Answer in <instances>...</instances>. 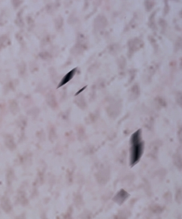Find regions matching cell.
Segmentation results:
<instances>
[{
  "mask_svg": "<svg viewBox=\"0 0 182 219\" xmlns=\"http://www.w3.org/2000/svg\"><path fill=\"white\" fill-rule=\"evenodd\" d=\"M10 112H11L13 114L17 113V112L19 111L18 104H17V103H16L15 100L10 101Z\"/></svg>",
  "mask_w": 182,
  "mask_h": 219,
  "instance_id": "cell-16",
  "label": "cell"
},
{
  "mask_svg": "<svg viewBox=\"0 0 182 219\" xmlns=\"http://www.w3.org/2000/svg\"><path fill=\"white\" fill-rule=\"evenodd\" d=\"M77 136H78V140L80 141H83L86 137V134H85V128L83 127H80L77 131Z\"/></svg>",
  "mask_w": 182,
  "mask_h": 219,
  "instance_id": "cell-14",
  "label": "cell"
},
{
  "mask_svg": "<svg viewBox=\"0 0 182 219\" xmlns=\"http://www.w3.org/2000/svg\"><path fill=\"white\" fill-rule=\"evenodd\" d=\"M107 25H108V20L104 15H97L93 23L94 30L96 32H100L102 30H104Z\"/></svg>",
  "mask_w": 182,
  "mask_h": 219,
  "instance_id": "cell-5",
  "label": "cell"
},
{
  "mask_svg": "<svg viewBox=\"0 0 182 219\" xmlns=\"http://www.w3.org/2000/svg\"><path fill=\"white\" fill-rule=\"evenodd\" d=\"M49 139H50V141H52V142H53L56 139V130H55V128L53 127L50 129V132H49Z\"/></svg>",
  "mask_w": 182,
  "mask_h": 219,
  "instance_id": "cell-18",
  "label": "cell"
},
{
  "mask_svg": "<svg viewBox=\"0 0 182 219\" xmlns=\"http://www.w3.org/2000/svg\"><path fill=\"white\" fill-rule=\"evenodd\" d=\"M1 204H2V207H3V209H4V211H5L6 212H10V211H11V209H12L11 204H10V200H8V198H3Z\"/></svg>",
  "mask_w": 182,
  "mask_h": 219,
  "instance_id": "cell-12",
  "label": "cell"
},
{
  "mask_svg": "<svg viewBox=\"0 0 182 219\" xmlns=\"http://www.w3.org/2000/svg\"><path fill=\"white\" fill-rule=\"evenodd\" d=\"M4 143H5L6 147L10 149V150H11V151L15 148V141H14V138L10 134L5 135V137H4Z\"/></svg>",
  "mask_w": 182,
  "mask_h": 219,
  "instance_id": "cell-9",
  "label": "cell"
},
{
  "mask_svg": "<svg viewBox=\"0 0 182 219\" xmlns=\"http://www.w3.org/2000/svg\"><path fill=\"white\" fill-rule=\"evenodd\" d=\"M154 5H155V2H153V1H145V10L147 11H151L154 7Z\"/></svg>",
  "mask_w": 182,
  "mask_h": 219,
  "instance_id": "cell-19",
  "label": "cell"
},
{
  "mask_svg": "<svg viewBox=\"0 0 182 219\" xmlns=\"http://www.w3.org/2000/svg\"><path fill=\"white\" fill-rule=\"evenodd\" d=\"M106 112L110 118H116L122 112V101L114 100L110 102L106 107Z\"/></svg>",
  "mask_w": 182,
  "mask_h": 219,
  "instance_id": "cell-2",
  "label": "cell"
},
{
  "mask_svg": "<svg viewBox=\"0 0 182 219\" xmlns=\"http://www.w3.org/2000/svg\"><path fill=\"white\" fill-rule=\"evenodd\" d=\"M110 172L109 168H103L96 173V180L100 185H105L110 180Z\"/></svg>",
  "mask_w": 182,
  "mask_h": 219,
  "instance_id": "cell-4",
  "label": "cell"
},
{
  "mask_svg": "<svg viewBox=\"0 0 182 219\" xmlns=\"http://www.w3.org/2000/svg\"><path fill=\"white\" fill-rule=\"evenodd\" d=\"M173 159H174V163L176 167L178 168V170H181L182 167V162H181V156L179 154V153H176L174 155L173 157Z\"/></svg>",
  "mask_w": 182,
  "mask_h": 219,
  "instance_id": "cell-13",
  "label": "cell"
},
{
  "mask_svg": "<svg viewBox=\"0 0 182 219\" xmlns=\"http://www.w3.org/2000/svg\"><path fill=\"white\" fill-rule=\"evenodd\" d=\"M155 102H156V104H158L159 105V107H164V106H166V102L162 99V98H160V97H157V98H156V99H155Z\"/></svg>",
  "mask_w": 182,
  "mask_h": 219,
  "instance_id": "cell-21",
  "label": "cell"
},
{
  "mask_svg": "<svg viewBox=\"0 0 182 219\" xmlns=\"http://www.w3.org/2000/svg\"><path fill=\"white\" fill-rule=\"evenodd\" d=\"M46 101H47V104L50 107L56 108L57 106L56 97L53 93H49L47 95V98H46Z\"/></svg>",
  "mask_w": 182,
  "mask_h": 219,
  "instance_id": "cell-11",
  "label": "cell"
},
{
  "mask_svg": "<svg viewBox=\"0 0 182 219\" xmlns=\"http://www.w3.org/2000/svg\"><path fill=\"white\" fill-rule=\"evenodd\" d=\"M139 95H140V88L138 84H134L129 91V99L130 100H135Z\"/></svg>",
  "mask_w": 182,
  "mask_h": 219,
  "instance_id": "cell-8",
  "label": "cell"
},
{
  "mask_svg": "<svg viewBox=\"0 0 182 219\" xmlns=\"http://www.w3.org/2000/svg\"><path fill=\"white\" fill-rule=\"evenodd\" d=\"M7 41H8L7 37H5V36H1V37H0V48L5 45V44H6Z\"/></svg>",
  "mask_w": 182,
  "mask_h": 219,
  "instance_id": "cell-23",
  "label": "cell"
},
{
  "mask_svg": "<svg viewBox=\"0 0 182 219\" xmlns=\"http://www.w3.org/2000/svg\"><path fill=\"white\" fill-rule=\"evenodd\" d=\"M128 193H126L125 190H120L118 193H116V195L114 197V200L117 203V204H122L124 201L126 200V199L128 198Z\"/></svg>",
  "mask_w": 182,
  "mask_h": 219,
  "instance_id": "cell-7",
  "label": "cell"
},
{
  "mask_svg": "<svg viewBox=\"0 0 182 219\" xmlns=\"http://www.w3.org/2000/svg\"><path fill=\"white\" fill-rule=\"evenodd\" d=\"M130 164L134 166L139 163L144 152V141L142 140L141 129H138L130 139Z\"/></svg>",
  "mask_w": 182,
  "mask_h": 219,
  "instance_id": "cell-1",
  "label": "cell"
},
{
  "mask_svg": "<svg viewBox=\"0 0 182 219\" xmlns=\"http://www.w3.org/2000/svg\"><path fill=\"white\" fill-rule=\"evenodd\" d=\"M74 103H75V104H76L79 108H81V110H85L86 106H87L85 98L82 96V95L76 97V99H74Z\"/></svg>",
  "mask_w": 182,
  "mask_h": 219,
  "instance_id": "cell-10",
  "label": "cell"
},
{
  "mask_svg": "<svg viewBox=\"0 0 182 219\" xmlns=\"http://www.w3.org/2000/svg\"><path fill=\"white\" fill-rule=\"evenodd\" d=\"M180 198H181V196H180V189H179L178 192H177V195H176V200H177L179 203H180V200H181Z\"/></svg>",
  "mask_w": 182,
  "mask_h": 219,
  "instance_id": "cell-24",
  "label": "cell"
},
{
  "mask_svg": "<svg viewBox=\"0 0 182 219\" xmlns=\"http://www.w3.org/2000/svg\"><path fill=\"white\" fill-rule=\"evenodd\" d=\"M63 24V19L62 18V17H58V18L56 19V21H55V25H56V29H60V28H62Z\"/></svg>",
  "mask_w": 182,
  "mask_h": 219,
  "instance_id": "cell-20",
  "label": "cell"
},
{
  "mask_svg": "<svg viewBox=\"0 0 182 219\" xmlns=\"http://www.w3.org/2000/svg\"><path fill=\"white\" fill-rule=\"evenodd\" d=\"M144 46V43L143 40L139 38H134L131 39L127 42V55L128 57L134 55V53L138 52L139 49H141Z\"/></svg>",
  "mask_w": 182,
  "mask_h": 219,
  "instance_id": "cell-3",
  "label": "cell"
},
{
  "mask_svg": "<svg viewBox=\"0 0 182 219\" xmlns=\"http://www.w3.org/2000/svg\"><path fill=\"white\" fill-rule=\"evenodd\" d=\"M120 51V46L117 44H112L111 45L109 46V52H110L113 55L117 54Z\"/></svg>",
  "mask_w": 182,
  "mask_h": 219,
  "instance_id": "cell-15",
  "label": "cell"
},
{
  "mask_svg": "<svg viewBox=\"0 0 182 219\" xmlns=\"http://www.w3.org/2000/svg\"><path fill=\"white\" fill-rule=\"evenodd\" d=\"M77 70H78L77 68H75V69H73L72 70L69 71L68 74H65L63 77V79H62V81H61V82L59 83V85H58L57 87H61V86H64L65 84H67L68 82H70L71 80L74 78V76L75 75V74H76Z\"/></svg>",
  "mask_w": 182,
  "mask_h": 219,
  "instance_id": "cell-6",
  "label": "cell"
},
{
  "mask_svg": "<svg viewBox=\"0 0 182 219\" xmlns=\"http://www.w3.org/2000/svg\"><path fill=\"white\" fill-rule=\"evenodd\" d=\"M181 93L180 92H177V93H176V96H175V99H176V101H177V103H178V104L180 105V106H181V103H182V100H181Z\"/></svg>",
  "mask_w": 182,
  "mask_h": 219,
  "instance_id": "cell-22",
  "label": "cell"
},
{
  "mask_svg": "<svg viewBox=\"0 0 182 219\" xmlns=\"http://www.w3.org/2000/svg\"><path fill=\"white\" fill-rule=\"evenodd\" d=\"M117 63H118V67H119L120 69H123L124 68L126 67V60L124 57H121L118 61H117Z\"/></svg>",
  "mask_w": 182,
  "mask_h": 219,
  "instance_id": "cell-17",
  "label": "cell"
}]
</instances>
